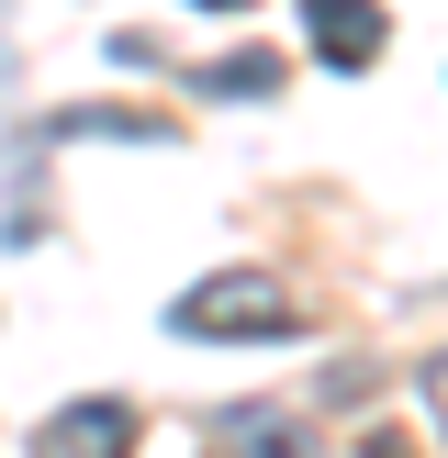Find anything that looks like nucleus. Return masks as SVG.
Returning <instances> with one entry per match:
<instances>
[{"label": "nucleus", "instance_id": "nucleus-1", "mask_svg": "<svg viewBox=\"0 0 448 458\" xmlns=\"http://www.w3.org/2000/svg\"><path fill=\"white\" fill-rule=\"evenodd\" d=\"M179 335H303V302H291L280 280H258V268H224V280H191L168 302Z\"/></svg>", "mask_w": 448, "mask_h": 458}, {"label": "nucleus", "instance_id": "nucleus-2", "mask_svg": "<svg viewBox=\"0 0 448 458\" xmlns=\"http://www.w3.org/2000/svg\"><path fill=\"white\" fill-rule=\"evenodd\" d=\"M34 458H134V403H67L34 425Z\"/></svg>", "mask_w": 448, "mask_h": 458}, {"label": "nucleus", "instance_id": "nucleus-3", "mask_svg": "<svg viewBox=\"0 0 448 458\" xmlns=\"http://www.w3.org/2000/svg\"><path fill=\"white\" fill-rule=\"evenodd\" d=\"M224 458H314V425L291 414V403H236V414L213 425Z\"/></svg>", "mask_w": 448, "mask_h": 458}, {"label": "nucleus", "instance_id": "nucleus-4", "mask_svg": "<svg viewBox=\"0 0 448 458\" xmlns=\"http://www.w3.org/2000/svg\"><path fill=\"white\" fill-rule=\"evenodd\" d=\"M314 56L325 67H370L381 56V12L370 0H325V12H314Z\"/></svg>", "mask_w": 448, "mask_h": 458}, {"label": "nucleus", "instance_id": "nucleus-5", "mask_svg": "<svg viewBox=\"0 0 448 458\" xmlns=\"http://www.w3.org/2000/svg\"><path fill=\"white\" fill-rule=\"evenodd\" d=\"M202 89H280V56H258V45H246V56L202 67Z\"/></svg>", "mask_w": 448, "mask_h": 458}, {"label": "nucleus", "instance_id": "nucleus-6", "mask_svg": "<svg viewBox=\"0 0 448 458\" xmlns=\"http://www.w3.org/2000/svg\"><path fill=\"white\" fill-rule=\"evenodd\" d=\"M415 392H426V414L448 425V358H426V369H415Z\"/></svg>", "mask_w": 448, "mask_h": 458}]
</instances>
